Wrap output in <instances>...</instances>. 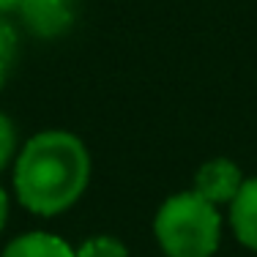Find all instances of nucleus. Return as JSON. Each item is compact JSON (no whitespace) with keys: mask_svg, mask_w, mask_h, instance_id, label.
I'll return each instance as SVG.
<instances>
[{"mask_svg":"<svg viewBox=\"0 0 257 257\" xmlns=\"http://www.w3.org/2000/svg\"><path fill=\"white\" fill-rule=\"evenodd\" d=\"M230 227L238 243L257 252V178L243 181L235 200L230 203Z\"/></svg>","mask_w":257,"mask_h":257,"instance_id":"39448f33","label":"nucleus"},{"mask_svg":"<svg viewBox=\"0 0 257 257\" xmlns=\"http://www.w3.org/2000/svg\"><path fill=\"white\" fill-rule=\"evenodd\" d=\"M17 154V128L6 112H0V170Z\"/></svg>","mask_w":257,"mask_h":257,"instance_id":"1a4fd4ad","label":"nucleus"},{"mask_svg":"<svg viewBox=\"0 0 257 257\" xmlns=\"http://www.w3.org/2000/svg\"><path fill=\"white\" fill-rule=\"evenodd\" d=\"M243 186V173L230 159H211L194 175V192L213 205H230Z\"/></svg>","mask_w":257,"mask_h":257,"instance_id":"20e7f679","label":"nucleus"},{"mask_svg":"<svg viewBox=\"0 0 257 257\" xmlns=\"http://www.w3.org/2000/svg\"><path fill=\"white\" fill-rule=\"evenodd\" d=\"M17 47H20V41H17L14 25L0 14V88L6 85V79L11 74V66H14V58H17Z\"/></svg>","mask_w":257,"mask_h":257,"instance_id":"6e6552de","label":"nucleus"},{"mask_svg":"<svg viewBox=\"0 0 257 257\" xmlns=\"http://www.w3.org/2000/svg\"><path fill=\"white\" fill-rule=\"evenodd\" d=\"M90 183L88 145L71 132L47 128L20 148L14 162V192L25 211L58 216L69 211Z\"/></svg>","mask_w":257,"mask_h":257,"instance_id":"f257e3e1","label":"nucleus"},{"mask_svg":"<svg viewBox=\"0 0 257 257\" xmlns=\"http://www.w3.org/2000/svg\"><path fill=\"white\" fill-rule=\"evenodd\" d=\"M6 222H9V194H6V189L0 186V232H3Z\"/></svg>","mask_w":257,"mask_h":257,"instance_id":"9d476101","label":"nucleus"},{"mask_svg":"<svg viewBox=\"0 0 257 257\" xmlns=\"http://www.w3.org/2000/svg\"><path fill=\"white\" fill-rule=\"evenodd\" d=\"M154 235L164 257H213L222 243V216L194 189L178 192L156 211Z\"/></svg>","mask_w":257,"mask_h":257,"instance_id":"f03ea898","label":"nucleus"},{"mask_svg":"<svg viewBox=\"0 0 257 257\" xmlns=\"http://www.w3.org/2000/svg\"><path fill=\"white\" fill-rule=\"evenodd\" d=\"M0 257H74V249L55 232L33 230L11 238Z\"/></svg>","mask_w":257,"mask_h":257,"instance_id":"423d86ee","label":"nucleus"},{"mask_svg":"<svg viewBox=\"0 0 257 257\" xmlns=\"http://www.w3.org/2000/svg\"><path fill=\"white\" fill-rule=\"evenodd\" d=\"M20 17L39 39H58L74 25L77 0H22Z\"/></svg>","mask_w":257,"mask_h":257,"instance_id":"7ed1b4c3","label":"nucleus"},{"mask_svg":"<svg viewBox=\"0 0 257 257\" xmlns=\"http://www.w3.org/2000/svg\"><path fill=\"white\" fill-rule=\"evenodd\" d=\"M20 3L22 0H0V14H14V11H20Z\"/></svg>","mask_w":257,"mask_h":257,"instance_id":"9b49d317","label":"nucleus"},{"mask_svg":"<svg viewBox=\"0 0 257 257\" xmlns=\"http://www.w3.org/2000/svg\"><path fill=\"white\" fill-rule=\"evenodd\" d=\"M74 257H128V249L115 235H93L74 249Z\"/></svg>","mask_w":257,"mask_h":257,"instance_id":"0eeeda50","label":"nucleus"}]
</instances>
